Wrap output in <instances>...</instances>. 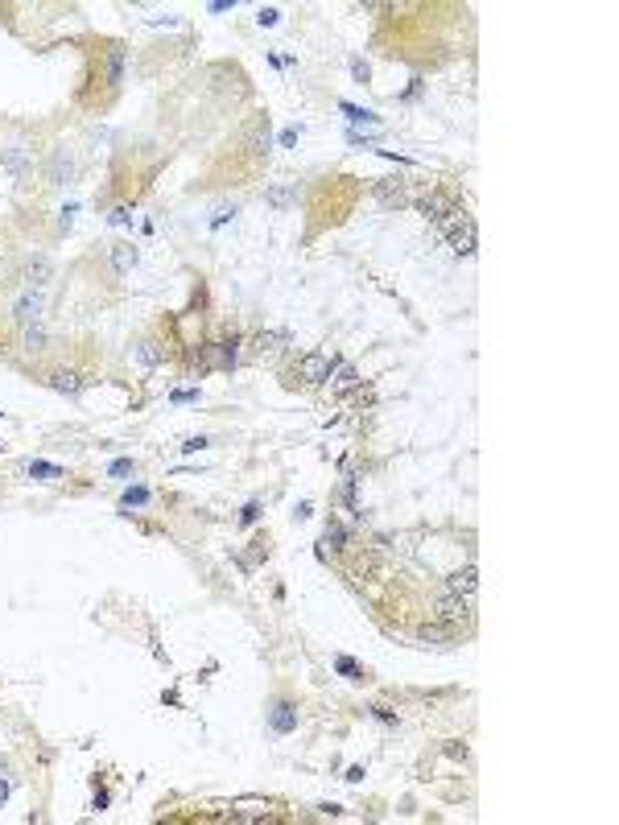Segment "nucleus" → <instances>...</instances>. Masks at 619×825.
<instances>
[{"label": "nucleus", "instance_id": "f257e3e1", "mask_svg": "<svg viewBox=\"0 0 619 825\" xmlns=\"http://www.w3.org/2000/svg\"><path fill=\"white\" fill-rule=\"evenodd\" d=\"M438 228H442L446 244H450V248H454L458 256H471V252H475V219H471V215H467L463 207H454V211L446 215Z\"/></svg>", "mask_w": 619, "mask_h": 825}, {"label": "nucleus", "instance_id": "f03ea898", "mask_svg": "<svg viewBox=\"0 0 619 825\" xmlns=\"http://www.w3.org/2000/svg\"><path fill=\"white\" fill-rule=\"evenodd\" d=\"M454 207H463V202H458L454 194H446V190H430L425 198H417V211H421L425 219H434V223H442Z\"/></svg>", "mask_w": 619, "mask_h": 825}, {"label": "nucleus", "instance_id": "7ed1b4c3", "mask_svg": "<svg viewBox=\"0 0 619 825\" xmlns=\"http://www.w3.org/2000/svg\"><path fill=\"white\" fill-rule=\"evenodd\" d=\"M372 194L380 198V207H388V211H400V207H409V190L400 178H376L372 182Z\"/></svg>", "mask_w": 619, "mask_h": 825}, {"label": "nucleus", "instance_id": "20e7f679", "mask_svg": "<svg viewBox=\"0 0 619 825\" xmlns=\"http://www.w3.org/2000/svg\"><path fill=\"white\" fill-rule=\"evenodd\" d=\"M330 371H335V364H330L322 351H310V355H302V364H298L302 384H326V380H330Z\"/></svg>", "mask_w": 619, "mask_h": 825}, {"label": "nucleus", "instance_id": "39448f33", "mask_svg": "<svg viewBox=\"0 0 619 825\" xmlns=\"http://www.w3.org/2000/svg\"><path fill=\"white\" fill-rule=\"evenodd\" d=\"M434 611H438V619H442V623H467V619H471V598H463V595H442Z\"/></svg>", "mask_w": 619, "mask_h": 825}, {"label": "nucleus", "instance_id": "423d86ee", "mask_svg": "<svg viewBox=\"0 0 619 825\" xmlns=\"http://www.w3.org/2000/svg\"><path fill=\"white\" fill-rule=\"evenodd\" d=\"M475 590H479V570H475V565H463V570H454V574H450V595L471 598Z\"/></svg>", "mask_w": 619, "mask_h": 825}, {"label": "nucleus", "instance_id": "0eeeda50", "mask_svg": "<svg viewBox=\"0 0 619 825\" xmlns=\"http://www.w3.org/2000/svg\"><path fill=\"white\" fill-rule=\"evenodd\" d=\"M326 388H330L335 396H343V392H351V388H359V371H355L351 364H339L335 371H330V380H326Z\"/></svg>", "mask_w": 619, "mask_h": 825}, {"label": "nucleus", "instance_id": "6e6552de", "mask_svg": "<svg viewBox=\"0 0 619 825\" xmlns=\"http://www.w3.org/2000/svg\"><path fill=\"white\" fill-rule=\"evenodd\" d=\"M38 318H42V293H25L17 302V322L29 326V322H38Z\"/></svg>", "mask_w": 619, "mask_h": 825}, {"label": "nucleus", "instance_id": "1a4fd4ad", "mask_svg": "<svg viewBox=\"0 0 619 825\" xmlns=\"http://www.w3.org/2000/svg\"><path fill=\"white\" fill-rule=\"evenodd\" d=\"M133 355H136V364H140V367H157V364H161V347H157L153 339L136 343V351H133Z\"/></svg>", "mask_w": 619, "mask_h": 825}, {"label": "nucleus", "instance_id": "9d476101", "mask_svg": "<svg viewBox=\"0 0 619 825\" xmlns=\"http://www.w3.org/2000/svg\"><path fill=\"white\" fill-rule=\"evenodd\" d=\"M268 718H272V727H277V731H293V727H298V714H293V706H285V701H277Z\"/></svg>", "mask_w": 619, "mask_h": 825}, {"label": "nucleus", "instance_id": "9b49d317", "mask_svg": "<svg viewBox=\"0 0 619 825\" xmlns=\"http://www.w3.org/2000/svg\"><path fill=\"white\" fill-rule=\"evenodd\" d=\"M112 265H116V273H129V269L136 265L133 244H116V248H112Z\"/></svg>", "mask_w": 619, "mask_h": 825}, {"label": "nucleus", "instance_id": "f8f14e48", "mask_svg": "<svg viewBox=\"0 0 619 825\" xmlns=\"http://www.w3.org/2000/svg\"><path fill=\"white\" fill-rule=\"evenodd\" d=\"M50 384H54L58 392H79V388H83L79 371H54V376H50Z\"/></svg>", "mask_w": 619, "mask_h": 825}, {"label": "nucleus", "instance_id": "ddd939ff", "mask_svg": "<svg viewBox=\"0 0 619 825\" xmlns=\"http://www.w3.org/2000/svg\"><path fill=\"white\" fill-rule=\"evenodd\" d=\"M285 343V334L281 330H265V334H256V355H265V351H277Z\"/></svg>", "mask_w": 619, "mask_h": 825}, {"label": "nucleus", "instance_id": "4468645a", "mask_svg": "<svg viewBox=\"0 0 619 825\" xmlns=\"http://www.w3.org/2000/svg\"><path fill=\"white\" fill-rule=\"evenodd\" d=\"M71 174H75L71 157H54V165H50V182H62V178H71Z\"/></svg>", "mask_w": 619, "mask_h": 825}, {"label": "nucleus", "instance_id": "2eb2a0df", "mask_svg": "<svg viewBox=\"0 0 619 825\" xmlns=\"http://www.w3.org/2000/svg\"><path fill=\"white\" fill-rule=\"evenodd\" d=\"M252 153H268V116L256 124V133H252Z\"/></svg>", "mask_w": 619, "mask_h": 825}, {"label": "nucleus", "instance_id": "dca6fc26", "mask_svg": "<svg viewBox=\"0 0 619 825\" xmlns=\"http://www.w3.org/2000/svg\"><path fill=\"white\" fill-rule=\"evenodd\" d=\"M29 475H42V479H62V466H50V462H29Z\"/></svg>", "mask_w": 619, "mask_h": 825}, {"label": "nucleus", "instance_id": "f3484780", "mask_svg": "<svg viewBox=\"0 0 619 825\" xmlns=\"http://www.w3.org/2000/svg\"><path fill=\"white\" fill-rule=\"evenodd\" d=\"M133 470H136V462H133V459L112 462V479H124V475H133Z\"/></svg>", "mask_w": 619, "mask_h": 825}, {"label": "nucleus", "instance_id": "a211bd4d", "mask_svg": "<svg viewBox=\"0 0 619 825\" xmlns=\"http://www.w3.org/2000/svg\"><path fill=\"white\" fill-rule=\"evenodd\" d=\"M42 343H45V334L38 330V326H34V330H25V347H29V351H42Z\"/></svg>", "mask_w": 619, "mask_h": 825}, {"label": "nucleus", "instance_id": "6ab92c4d", "mask_svg": "<svg viewBox=\"0 0 619 825\" xmlns=\"http://www.w3.org/2000/svg\"><path fill=\"white\" fill-rule=\"evenodd\" d=\"M335 664H339V673H347L351 681H359V669H355V660H351V656H339Z\"/></svg>", "mask_w": 619, "mask_h": 825}, {"label": "nucleus", "instance_id": "aec40b11", "mask_svg": "<svg viewBox=\"0 0 619 825\" xmlns=\"http://www.w3.org/2000/svg\"><path fill=\"white\" fill-rule=\"evenodd\" d=\"M145 500H149V496H145V491H129V496H124V500H120V504H124V507H140V504H145Z\"/></svg>", "mask_w": 619, "mask_h": 825}, {"label": "nucleus", "instance_id": "412c9836", "mask_svg": "<svg viewBox=\"0 0 619 825\" xmlns=\"http://www.w3.org/2000/svg\"><path fill=\"white\" fill-rule=\"evenodd\" d=\"M268 202H272V207H285V202H289V190H268Z\"/></svg>", "mask_w": 619, "mask_h": 825}, {"label": "nucleus", "instance_id": "4be33fe9", "mask_svg": "<svg viewBox=\"0 0 619 825\" xmlns=\"http://www.w3.org/2000/svg\"><path fill=\"white\" fill-rule=\"evenodd\" d=\"M256 516H261V504H248V507H244V516H240V520H244V524H252Z\"/></svg>", "mask_w": 619, "mask_h": 825}, {"label": "nucleus", "instance_id": "5701e85b", "mask_svg": "<svg viewBox=\"0 0 619 825\" xmlns=\"http://www.w3.org/2000/svg\"><path fill=\"white\" fill-rule=\"evenodd\" d=\"M261 25H277V8H261V17H256Z\"/></svg>", "mask_w": 619, "mask_h": 825}, {"label": "nucleus", "instance_id": "b1692460", "mask_svg": "<svg viewBox=\"0 0 619 825\" xmlns=\"http://www.w3.org/2000/svg\"><path fill=\"white\" fill-rule=\"evenodd\" d=\"M203 446H207V442H203V438H190V442H186V446H182V450H186V454H194V450H203Z\"/></svg>", "mask_w": 619, "mask_h": 825}, {"label": "nucleus", "instance_id": "393cba45", "mask_svg": "<svg viewBox=\"0 0 619 825\" xmlns=\"http://www.w3.org/2000/svg\"><path fill=\"white\" fill-rule=\"evenodd\" d=\"M0 269H4V248H0Z\"/></svg>", "mask_w": 619, "mask_h": 825}]
</instances>
